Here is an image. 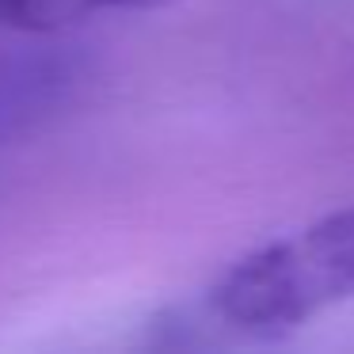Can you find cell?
<instances>
[{
	"label": "cell",
	"instance_id": "cell-1",
	"mask_svg": "<svg viewBox=\"0 0 354 354\" xmlns=\"http://www.w3.org/2000/svg\"><path fill=\"white\" fill-rule=\"evenodd\" d=\"M354 301V202L240 255L206 293L209 316L274 339Z\"/></svg>",
	"mask_w": 354,
	"mask_h": 354
},
{
	"label": "cell",
	"instance_id": "cell-2",
	"mask_svg": "<svg viewBox=\"0 0 354 354\" xmlns=\"http://www.w3.org/2000/svg\"><path fill=\"white\" fill-rule=\"evenodd\" d=\"M95 57L57 35L0 46V153L57 126L92 88Z\"/></svg>",
	"mask_w": 354,
	"mask_h": 354
},
{
	"label": "cell",
	"instance_id": "cell-3",
	"mask_svg": "<svg viewBox=\"0 0 354 354\" xmlns=\"http://www.w3.org/2000/svg\"><path fill=\"white\" fill-rule=\"evenodd\" d=\"M179 0H0V27L24 35H62L65 27L103 16H141Z\"/></svg>",
	"mask_w": 354,
	"mask_h": 354
}]
</instances>
